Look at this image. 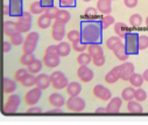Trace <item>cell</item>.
Returning <instances> with one entry per match:
<instances>
[{
  "label": "cell",
  "mask_w": 148,
  "mask_h": 125,
  "mask_svg": "<svg viewBox=\"0 0 148 125\" xmlns=\"http://www.w3.org/2000/svg\"><path fill=\"white\" fill-rule=\"evenodd\" d=\"M101 30L99 22L84 21L81 23V40L86 45L99 42L101 39Z\"/></svg>",
  "instance_id": "cell-1"
},
{
  "label": "cell",
  "mask_w": 148,
  "mask_h": 125,
  "mask_svg": "<svg viewBox=\"0 0 148 125\" xmlns=\"http://www.w3.org/2000/svg\"><path fill=\"white\" fill-rule=\"evenodd\" d=\"M125 39V48L128 55H136L139 53V44H138V40H139V34L138 33H132L128 32L126 34Z\"/></svg>",
  "instance_id": "cell-2"
},
{
  "label": "cell",
  "mask_w": 148,
  "mask_h": 125,
  "mask_svg": "<svg viewBox=\"0 0 148 125\" xmlns=\"http://www.w3.org/2000/svg\"><path fill=\"white\" fill-rule=\"evenodd\" d=\"M39 37L40 35L38 34V32H29L28 35L23 39L22 42V52L23 54H30L34 53V50L36 49L39 42Z\"/></svg>",
  "instance_id": "cell-3"
},
{
  "label": "cell",
  "mask_w": 148,
  "mask_h": 125,
  "mask_svg": "<svg viewBox=\"0 0 148 125\" xmlns=\"http://www.w3.org/2000/svg\"><path fill=\"white\" fill-rule=\"evenodd\" d=\"M49 77H50V86L56 90L65 89L66 86H68V83H69L66 76L60 70L54 71Z\"/></svg>",
  "instance_id": "cell-4"
},
{
  "label": "cell",
  "mask_w": 148,
  "mask_h": 125,
  "mask_svg": "<svg viewBox=\"0 0 148 125\" xmlns=\"http://www.w3.org/2000/svg\"><path fill=\"white\" fill-rule=\"evenodd\" d=\"M65 106L72 112H82L85 109V101L79 96H70V98L65 101Z\"/></svg>",
  "instance_id": "cell-5"
},
{
  "label": "cell",
  "mask_w": 148,
  "mask_h": 125,
  "mask_svg": "<svg viewBox=\"0 0 148 125\" xmlns=\"http://www.w3.org/2000/svg\"><path fill=\"white\" fill-rule=\"evenodd\" d=\"M20 103H21V99H20L19 95H10V97H7V99L5 101L4 112L6 115L16 112L20 106Z\"/></svg>",
  "instance_id": "cell-6"
},
{
  "label": "cell",
  "mask_w": 148,
  "mask_h": 125,
  "mask_svg": "<svg viewBox=\"0 0 148 125\" xmlns=\"http://www.w3.org/2000/svg\"><path fill=\"white\" fill-rule=\"evenodd\" d=\"M42 96V90L39 89V88H33L30 89L28 93L25 94V103L29 106L32 105H35L36 103H38L40 101Z\"/></svg>",
  "instance_id": "cell-7"
},
{
  "label": "cell",
  "mask_w": 148,
  "mask_h": 125,
  "mask_svg": "<svg viewBox=\"0 0 148 125\" xmlns=\"http://www.w3.org/2000/svg\"><path fill=\"white\" fill-rule=\"evenodd\" d=\"M64 36H65V25L57 22V21H54L51 23V37H53V40L61 42V41L64 39Z\"/></svg>",
  "instance_id": "cell-8"
},
{
  "label": "cell",
  "mask_w": 148,
  "mask_h": 125,
  "mask_svg": "<svg viewBox=\"0 0 148 125\" xmlns=\"http://www.w3.org/2000/svg\"><path fill=\"white\" fill-rule=\"evenodd\" d=\"M92 93H93V95H95L97 98H99V99H101V101H110L111 98H112V93H111V90H110L108 88L101 86V84L95 86Z\"/></svg>",
  "instance_id": "cell-9"
},
{
  "label": "cell",
  "mask_w": 148,
  "mask_h": 125,
  "mask_svg": "<svg viewBox=\"0 0 148 125\" xmlns=\"http://www.w3.org/2000/svg\"><path fill=\"white\" fill-rule=\"evenodd\" d=\"M77 77L84 82V83H89L95 77V73L92 69H90L88 66H81L78 69H77Z\"/></svg>",
  "instance_id": "cell-10"
},
{
  "label": "cell",
  "mask_w": 148,
  "mask_h": 125,
  "mask_svg": "<svg viewBox=\"0 0 148 125\" xmlns=\"http://www.w3.org/2000/svg\"><path fill=\"white\" fill-rule=\"evenodd\" d=\"M120 67V79L123 81H128L130 77L132 76V74L134 73V64L132 62H127L125 61L123 64L119 66Z\"/></svg>",
  "instance_id": "cell-11"
},
{
  "label": "cell",
  "mask_w": 148,
  "mask_h": 125,
  "mask_svg": "<svg viewBox=\"0 0 148 125\" xmlns=\"http://www.w3.org/2000/svg\"><path fill=\"white\" fill-rule=\"evenodd\" d=\"M35 87L41 90H46L50 87V77L47 74H40L35 76Z\"/></svg>",
  "instance_id": "cell-12"
},
{
  "label": "cell",
  "mask_w": 148,
  "mask_h": 125,
  "mask_svg": "<svg viewBox=\"0 0 148 125\" xmlns=\"http://www.w3.org/2000/svg\"><path fill=\"white\" fill-rule=\"evenodd\" d=\"M123 105V99L121 97H112L108 101V104L106 106V112L108 113H117L120 111Z\"/></svg>",
  "instance_id": "cell-13"
},
{
  "label": "cell",
  "mask_w": 148,
  "mask_h": 125,
  "mask_svg": "<svg viewBox=\"0 0 148 125\" xmlns=\"http://www.w3.org/2000/svg\"><path fill=\"white\" fill-rule=\"evenodd\" d=\"M61 62V57L57 55V54H48L43 56L42 59V63L48 67V68H56Z\"/></svg>",
  "instance_id": "cell-14"
},
{
  "label": "cell",
  "mask_w": 148,
  "mask_h": 125,
  "mask_svg": "<svg viewBox=\"0 0 148 125\" xmlns=\"http://www.w3.org/2000/svg\"><path fill=\"white\" fill-rule=\"evenodd\" d=\"M120 79V67L117 66L113 69H111L106 75H105V82L108 84H113V83L118 82Z\"/></svg>",
  "instance_id": "cell-15"
},
{
  "label": "cell",
  "mask_w": 148,
  "mask_h": 125,
  "mask_svg": "<svg viewBox=\"0 0 148 125\" xmlns=\"http://www.w3.org/2000/svg\"><path fill=\"white\" fill-rule=\"evenodd\" d=\"M112 52L114 53L116 57H117L118 60L123 61V62L127 61V59H128V56H130V55L127 54V52H126V48H125V45H124L123 41H121V42H119V44L113 48Z\"/></svg>",
  "instance_id": "cell-16"
},
{
  "label": "cell",
  "mask_w": 148,
  "mask_h": 125,
  "mask_svg": "<svg viewBox=\"0 0 148 125\" xmlns=\"http://www.w3.org/2000/svg\"><path fill=\"white\" fill-rule=\"evenodd\" d=\"M97 10L99 13H101L104 15H108L112 12V1H111V0H98Z\"/></svg>",
  "instance_id": "cell-17"
},
{
  "label": "cell",
  "mask_w": 148,
  "mask_h": 125,
  "mask_svg": "<svg viewBox=\"0 0 148 125\" xmlns=\"http://www.w3.org/2000/svg\"><path fill=\"white\" fill-rule=\"evenodd\" d=\"M10 11L12 17H20L22 14V0H10Z\"/></svg>",
  "instance_id": "cell-18"
},
{
  "label": "cell",
  "mask_w": 148,
  "mask_h": 125,
  "mask_svg": "<svg viewBox=\"0 0 148 125\" xmlns=\"http://www.w3.org/2000/svg\"><path fill=\"white\" fill-rule=\"evenodd\" d=\"M15 22H16L18 32H20V33H27L32 27V20H28L21 15L18 17V20Z\"/></svg>",
  "instance_id": "cell-19"
},
{
  "label": "cell",
  "mask_w": 148,
  "mask_h": 125,
  "mask_svg": "<svg viewBox=\"0 0 148 125\" xmlns=\"http://www.w3.org/2000/svg\"><path fill=\"white\" fill-rule=\"evenodd\" d=\"M48 102L50 105H53L54 108H62L63 105H65V99L61 94L54 93L50 94V96L48 97Z\"/></svg>",
  "instance_id": "cell-20"
},
{
  "label": "cell",
  "mask_w": 148,
  "mask_h": 125,
  "mask_svg": "<svg viewBox=\"0 0 148 125\" xmlns=\"http://www.w3.org/2000/svg\"><path fill=\"white\" fill-rule=\"evenodd\" d=\"M71 19V14L69 11H66L65 8H62V10H58L56 15H55V21L57 22H61L63 25H66Z\"/></svg>",
  "instance_id": "cell-21"
},
{
  "label": "cell",
  "mask_w": 148,
  "mask_h": 125,
  "mask_svg": "<svg viewBox=\"0 0 148 125\" xmlns=\"http://www.w3.org/2000/svg\"><path fill=\"white\" fill-rule=\"evenodd\" d=\"M66 94L69 96H78L82 91V86L78 82H70L66 86Z\"/></svg>",
  "instance_id": "cell-22"
},
{
  "label": "cell",
  "mask_w": 148,
  "mask_h": 125,
  "mask_svg": "<svg viewBox=\"0 0 148 125\" xmlns=\"http://www.w3.org/2000/svg\"><path fill=\"white\" fill-rule=\"evenodd\" d=\"M16 89V83L15 81L8 78V77H4L3 79V90L5 94H12L14 93Z\"/></svg>",
  "instance_id": "cell-23"
},
{
  "label": "cell",
  "mask_w": 148,
  "mask_h": 125,
  "mask_svg": "<svg viewBox=\"0 0 148 125\" xmlns=\"http://www.w3.org/2000/svg\"><path fill=\"white\" fill-rule=\"evenodd\" d=\"M86 49H88V53L90 54L91 57H96V56H99V55H103V54H104L103 47L99 45V42H96V44H89Z\"/></svg>",
  "instance_id": "cell-24"
},
{
  "label": "cell",
  "mask_w": 148,
  "mask_h": 125,
  "mask_svg": "<svg viewBox=\"0 0 148 125\" xmlns=\"http://www.w3.org/2000/svg\"><path fill=\"white\" fill-rule=\"evenodd\" d=\"M56 48H57V55L60 57H64V56H68L70 54L71 45L68 44V42H63V41H61V42L56 46Z\"/></svg>",
  "instance_id": "cell-25"
},
{
  "label": "cell",
  "mask_w": 148,
  "mask_h": 125,
  "mask_svg": "<svg viewBox=\"0 0 148 125\" xmlns=\"http://www.w3.org/2000/svg\"><path fill=\"white\" fill-rule=\"evenodd\" d=\"M3 29H4V34H5L6 36H11L13 33L18 32L16 22H15V21H12V20H6V21L4 22Z\"/></svg>",
  "instance_id": "cell-26"
},
{
  "label": "cell",
  "mask_w": 148,
  "mask_h": 125,
  "mask_svg": "<svg viewBox=\"0 0 148 125\" xmlns=\"http://www.w3.org/2000/svg\"><path fill=\"white\" fill-rule=\"evenodd\" d=\"M127 111L131 113H142L143 112V108L140 104V102L132 99L127 102Z\"/></svg>",
  "instance_id": "cell-27"
},
{
  "label": "cell",
  "mask_w": 148,
  "mask_h": 125,
  "mask_svg": "<svg viewBox=\"0 0 148 125\" xmlns=\"http://www.w3.org/2000/svg\"><path fill=\"white\" fill-rule=\"evenodd\" d=\"M42 67H43L42 61H40V60H38V59H35L29 66H27V71H28L29 74L35 75V74H39V73L42 70Z\"/></svg>",
  "instance_id": "cell-28"
},
{
  "label": "cell",
  "mask_w": 148,
  "mask_h": 125,
  "mask_svg": "<svg viewBox=\"0 0 148 125\" xmlns=\"http://www.w3.org/2000/svg\"><path fill=\"white\" fill-rule=\"evenodd\" d=\"M114 32L116 34L120 37V39H124L126 36V34L130 32L128 29V26L124 22H116L114 23Z\"/></svg>",
  "instance_id": "cell-29"
},
{
  "label": "cell",
  "mask_w": 148,
  "mask_h": 125,
  "mask_svg": "<svg viewBox=\"0 0 148 125\" xmlns=\"http://www.w3.org/2000/svg\"><path fill=\"white\" fill-rule=\"evenodd\" d=\"M130 83H131V86L132 87H134V88H140L142 84H143V77H142V75L141 74H138V73H133L132 74V76L130 77Z\"/></svg>",
  "instance_id": "cell-30"
},
{
  "label": "cell",
  "mask_w": 148,
  "mask_h": 125,
  "mask_svg": "<svg viewBox=\"0 0 148 125\" xmlns=\"http://www.w3.org/2000/svg\"><path fill=\"white\" fill-rule=\"evenodd\" d=\"M51 23H53L51 19L46 17L45 14H40V17L38 18V21H36V25H38V27L41 29H47L48 27L51 26Z\"/></svg>",
  "instance_id": "cell-31"
},
{
  "label": "cell",
  "mask_w": 148,
  "mask_h": 125,
  "mask_svg": "<svg viewBox=\"0 0 148 125\" xmlns=\"http://www.w3.org/2000/svg\"><path fill=\"white\" fill-rule=\"evenodd\" d=\"M29 12L32 14H35V15H38V14H43L45 12V7L41 5L40 3V0L39 1H33L29 6Z\"/></svg>",
  "instance_id": "cell-32"
},
{
  "label": "cell",
  "mask_w": 148,
  "mask_h": 125,
  "mask_svg": "<svg viewBox=\"0 0 148 125\" xmlns=\"http://www.w3.org/2000/svg\"><path fill=\"white\" fill-rule=\"evenodd\" d=\"M134 95H135V89L134 87H128V88H125L121 93V99L123 101H132L134 99Z\"/></svg>",
  "instance_id": "cell-33"
},
{
  "label": "cell",
  "mask_w": 148,
  "mask_h": 125,
  "mask_svg": "<svg viewBox=\"0 0 148 125\" xmlns=\"http://www.w3.org/2000/svg\"><path fill=\"white\" fill-rule=\"evenodd\" d=\"M23 39L25 37L22 36V33L15 32L10 36V42L12 44V46H20L23 42Z\"/></svg>",
  "instance_id": "cell-34"
},
{
  "label": "cell",
  "mask_w": 148,
  "mask_h": 125,
  "mask_svg": "<svg viewBox=\"0 0 148 125\" xmlns=\"http://www.w3.org/2000/svg\"><path fill=\"white\" fill-rule=\"evenodd\" d=\"M20 83H21L22 87H26V88L33 87V86H35V76H34L33 74H29V73H28V74L20 81Z\"/></svg>",
  "instance_id": "cell-35"
},
{
  "label": "cell",
  "mask_w": 148,
  "mask_h": 125,
  "mask_svg": "<svg viewBox=\"0 0 148 125\" xmlns=\"http://www.w3.org/2000/svg\"><path fill=\"white\" fill-rule=\"evenodd\" d=\"M114 21H116L114 18H113L112 15H110V14H108V15H104L99 23H100L101 29L104 30V29H107L110 26H112V25L114 23Z\"/></svg>",
  "instance_id": "cell-36"
},
{
  "label": "cell",
  "mask_w": 148,
  "mask_h": 125,
  "mask_svg": "<svg viewBox=\"0 0 148 125\" xmlns=\"http://www.w3.org/2000/svg\"><path fill=\"white\" fill-rule=\"evenodd\" d=\"M91 61H92V57L90 56L89 53L83 52V53H79V55L77 56V63L79 66H88Z\"/></svg>",
  "instance_id": "cell-37"
},
{
  "label": "cell",
  "mask_w": 148,
  "mask_h": 125,
  "mask_svg": "<svg viewBox=\"0 0 148 125\" xmlns=\"http://www.w3.org/2000/svg\"><path fill=\"white\" fill-rule=\"evenodd\" d=\"M71 49H73L75 52H78V53H83L85 52V49L88 48V45L85 42H83L82 40H77V41H73L71 42Z\"/></svg>",
  "instance_id": "cell-38"
},
{
  "label": "cell",
  "mask_w": 148,
  "mask_h": 125,
  "mask_svg": "<svg viewBox=\"0 0 148 125\" xmlns=\"http://www.w3.org/2000/svg\"><path fill=\"white\" fill-rule=\"evenodd\" d=\"M142 22H143V19H142V17H141L140 14H138V13L132 14V15L130 17V25H131L132 27H134V28L140 27V26L142 25Z\"/></svg>",
  "instance_id": "cell-39"
},
{
  "label": "cell",
  "mask_w": 148,
  "mask_h": 125,
  "mask_svg": "<svg viewBox=\"0 0 148 125\" xmlns=\"http://www.w3.org/2000/svg\"><path fill=\"white\" fill-rule=\"evenodd\" d=\"M119 42H121V39H120L118 35H116V36H110V37L107 39V41H106V47H107L108 49H111V50H113V48H114Z\"/></svg>",
  "instance_id": "cell-40"
},
{
  "label": "cell",
  "mask_w": 148,
  "mask_h": 125,
  "mask_svg": "<svg viewBox=\"0 0 148 125\" xmlns=\"http://www.w3.org/2000/svg\"><path fill=\"white\" fill-rule=\"evenodd\" d=\"M36 57H35V55L33 54V53H30V54H23L21 57H20V63L22 64V66H29L34 60H35Z\"/></svg>",
  "instance_id": "cell-41"
},
{
  "label": "cell",
  "mask_w": 148,
  "mask_h": 125,
  "mask_svg": "<svg viewBox=\"0 0 148 125\" xmlns=\"http://www.w3.org/2000/svg\"><path fill=\"white\" fill-rule=\"evenodd\" d=\"M66 39L70 41V42H73V41L81 40V30L78 29H72L66 34Z\"/></svg>",
  "instance_id": "cell-42"
},
{
  "label": "cell",
  "mask_w": 148,
  "mask_h": 125,
  "mask_svg": "<svg viewBox=\"0 0 148 125\" xmlns=\"http://www.w3.org/2000/svg\"><path fill=\"white\" fill-rule=\"evenodd\" d=\"M134 99L138 101V102H140V103H141V102H145V101L147 99V93H146L143 89H141V87L138 88V89L135 90Z\"/></svg>",
  "instance_id": "cell-43"
},
{
  "label": "cell",
  "mask_w": 148,
  "mask_h": 125,
  "mask_svg": "<svg viewBox=\"0 0 148 125\" xmlns=\"http://www.w3.org/2000/svg\"><path fill=\"white\" fill-rule=\"evenodd\" d=\"M139 50H145L148 48V36L147 35H139Z\"/></svg>",
  "instance_id": "cell-44"
},
{
  "label": "cell",
  "mask_w": 148,
  "mask_h": 125,
  "mask_svg": "<svg viewBox=\"0 0 148 125\" xmlns=\"http://www.w3.org/2000/svg\"><path fill=\"white\" fill-rule=\"evenodd\" d=\"M57 11H58V8H57V7H55V6H50V7H46V8H45L43 14H45L46 17H48V18H50V19L53 20V19H55V15H56Z\"/></svg>",
  "instance_id": "cell-45"
},
{
  "label": "cell",
  "mask_w": 148,
  "mask_h": 125,
  "mask_svg": "<svg viewBox=\"0 0 148 125\" xmlns=\"http://www.w3.org/2000/svg\"><path fill=\"white\" fill-rule=\"evenodd\" d=\"M98 15V10L95 8V7H88L84 12V17L86 19H93Z\"/></svg>",
  "instance_id": "cell-46"
},
{
  "label": "cell",
  "mask_w": 148,
  "mask_h": 125,
  "mask_svg": "<svg viewBox=\"0 0 148 125\" xmlns=\"http://www.w3.org/2000/svg\"><path fill=\"white\" fill-rule=\"evenodd\" d=\"M27 74H28L27 69H25V68H20V69H18V70L15 71V74H14V79H15V82H20Z\"/></svg>",
  "instance_id": "cell-47"
},
{
  "label": "cell",
  "mask_w": 148,
  "mask_h": 125,
  "mask_svg": "<svg viewBox=\"0 0 148 125\" xmlns=\"http://www.w3.org/2000/svg\"><path fill=\"white\" fill-rule=\"evenodd\" d=\"M105 61H106V59H105L104 54L99 55V56H96V57H92V62L96 67H103L105 64Z\"/></svg>",
  "instance_id": "cell-48"
},
{
  "label": "cell",
  "mask_w": 148,
  "mask_h": 125,
  "mask_svg": "<svg viewBox=\"0 0 148 125\" xmlns=\"http://www.w3.org/2000/svg\"><path fill=\"white\" fill-rule=\"evenodd\" d=\"M60 6L63 7V8L75 7L76 6V0H60Z\"/></svg>",
  "instance_id": "cell-49"
},
{
  "label": "cell",
  "mask_w": 148,
  "mask_h": 125,
  "mask_svg": "<svg viewBox=\"0 0 148 125\" xmlns=\"http://www.w3.org/2000/svg\"><path fill=\"white\" fill-rule=\"evenodd\" d=\"M138 3H139V0H124V4L126 7L128 8H134L138 6Z\"/></svg>",
  "instance_id": "cell-50"
},
{
  "label": "cell",
  "mask_w": 148,
  "mask_h": 125,
  "mask_svg": "<svg viewBox=\"0 0 148 125\" xmlns=\"http://www.w3.org/2000/svg\"><path fill=\"white\" fill-rule=\"evenodd\" d=\"M12 49V44L10 41H4L3 42V52L4 53H8Z\"/></svg>",
  "instance_id": "cell-51"
},
{
  "label": "cell",
  "mask_w": 148,
  "mask_h": 125,
  "mask_svg": "<svg viewBox=\"0 0 148 125\" xmlns=\"http://www.w3.org/2000/svg\"><path fill=\"white\" fill-rule=\"evenodd\" d=\"M45 54H46V55H48V54H57V48H56V46H55V45L49 46V47L45 50Z\"/></svg>",
  "instance_id": "cell-52"
},
{
  "label": "cell",
  "mask_w": 148,
  "mask_h": 125,
  "mask_svg": "<svg viewBox=\"0 0 148 125\" xmlns=\"http://www.w3.org/2000/svg\"><path fill=\"white\" fill-rule=\"evenodd\" d=\"M40 113V112H42V109L41 108H39V106H35V105H32V108H29L28 109V113Z\"/></svg>",
  "instance_id": "cell-53"
},
{
  "label": "cell",
  "mask_w": 148,
  "mask_h": 125,
  "mask_svg": "<svg viewBox=\"0 0 148 125\" xmlns=\"http://www.w3.org/2000/svg\"><path fill=\"white\" fill-rule=\"evenodd\" d=\"M40 3H41V5L46 8V7H50V6H53L54 0H40Z\"/></svg>",
  "instance_id": "cell-54"
},
{
  "label": "cell",
  "mask_w": 148,
  "mask_h": 125,
  "mask_svg": "<svg viewBox=\"0 0 148 125\" xmlns=\"http://www.w3.org/2000/svg\"><path fill=\"white\" fill-rule=\"evenodd\" d=\"M4 14L5 15H11V11H10V6L8 5L4 6Z\"/></svg>",
  "instance_id": "cell-55"
},
{
  "label": "cell",
  "mask_w": 148,
  "mask_h": 125,
  "mask_svg": "<svg viewBox=\"0 0 148 125\" xmlns=\"http://www.w3.org/2000/svg\"><path fill=\"white\" fill-rule=\"evenodd\" d=\"M49 112H50V113H55V112H56V113H60V112H62V110H61V108H54V109L50 110Z\"/></svg>",
  "instance_id": "cell-56"
},
{
  "label": "cell",
  "mask_w": 148,
  "mask_h": 125,
  "mask_svg": "<svg viewBox=\"0 0 148 125\" xmlns=\"http://www.w3.org/2000/svg\"><path fill=\"white\" fill-rule=\"evenodd\" d=\"M142 77H143V79H145L146 82H148V69H146V70L143 71V74H142Z\"/></svg>",
  "instance_id": "cell-57"
},
{
  "label": "cell",
  "mask_w": 148,
  "mask_h": 125,
  "mask_svg": "<svg viewBox=\"0 0 148 125\" xmlns=\"http://www.w3.org/2000/svg\"><path fill=\"white\" fill-rule=\"evenodd\" d=\"M96 112L98 113V112H106V108H98L97 110H96Z\"/></svg>",
  "instance_id": "cell-58"
},
{
  "label": "cell",
  "mask_w": 148,
  "mask_h": 125,
  "mask_svg": "<svg viewBox=\"0 0 148 125\" xmlns=\"http://www.w3.org/2000/svg\"><path fill=\"white\" fill-rule=\"evenodd\" d=\"M145 23H146V26L148 27V17H147V18H146V20H145Z\"/></svg>",
  "instance_id": "cell-59"
},
{
  "label": "cell",
  "mask_w": 148,
  "mask_h": 125,
  "mask_svg": "<svg viewBox=\"0 0 148 125\" xmlns=\"http://www.w3.org/2000/svg\"><path fill=\"white\" fill-rule=\"evenodd\" d=\"M84 3H89V1H91V0H83Z\"/></svg>",
  "instance_id": "cell-60"
},
{
  "label": "cell",
  "mask_w": 148,
  "mask_h": 125,
  "mask_svg": "<svg viewBox=\"0 0 148 125\" xmlns=\"http://www.w3.org/2000/svg\"><path fill=\"white\" fill-rule=\"evenodd\" d=\"M111 1H113V0H111Z\"/></svg>",
  "instance_id": "cell-61"
}]
</instances>
